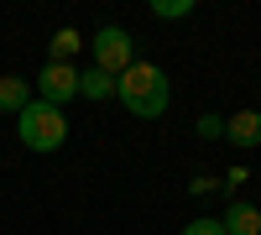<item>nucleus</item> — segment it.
<instances>
[{"label": "nucleus", "mask_w": 261, "mask_h": 235, "mask_svg": "<svg viewBox=\"0 0 261 235\" xmlns=\"http://www.w3.org/2000/svg\"><path fill=\"white\" fill-rule=\"evenodd\" d=\"M115 99L125 105L136 120H162L172 105V84L157 63H130V68L115 79Z\"/></svg>", "instance_id": "obj_1"}, {"label": "nucleus", "mask_w": 261, "mask_h": 235, "mask_svg": "<svg viewBox=\"0 0 261 235\" xmlns=\"http://www.w3.org/2000/svg\"><path fill=\"white\" fill-rule=\"evenodd\" d=\"M16 136H21V146H27V152H58V146L68 141V120H63L58 105L32 99L27 110L16 115Z\"/></svg>", "instance_id": "obj_2"}, {"label": "nucleus", "mask_w": 261, "mask_h": 235, "mask_svg": "<svg viewBox=\"0 0 261 235\" xmlns=\"http://www.w3.org/2000/svg\"><path fill=\"white\" fill-rule=\"evenodd\" d=\"M89 53H94V68H99V73L120 79L130 63H136V42H130L125 27H99V32L89 37Z\"/></svg>", "instance_id": "obj_3"}, {"label": "nucleus", "mask_w": 261, "mask_h": 235, "mask_svg": "<svg viewBox=\"0 0 261 235\" xmlns=\"http://www.w3.org/2000/svg\"><path fill=\"white\" fill-rule=\"evenodd\" d=\"M32 94H37L42 105H58V110H63L68 99H79V68H73V63H42Z\"/></svg>", "instance_id": "obj_4"}, {"label": "nucleus", "mask_w": 261, "mask_h": 235, "mask_svg": "<svg viewBox=\"0 0 261 235\" xmlns=\"http://www.w3.org/2000/svg\"><path fill=\"white\" fill-rule=\"evenodd\" d=\"M220 230L225 235H261V209L246 204V199H230L225 215H220Z\"/></svg>", "instance_id": "obj_5"}, {"label": "nucleus", "mask_w": 261, "mask_h": 235, "mask_svg": "<svg viewBox=\"0 0 261 235\" xmlns=\"http://www.w3.org/2000/svg\"><path fill=\"white\" fill-rule=\"evenodd\" d=\"M225 141L230 146H261V110H235L230 120H225Z\"/></svg>", "instance_id": "obj_6"}, {"label": "nucleus", "mask_w": 261, "mask_h": 235, "mask_svg": "<svg viewBox=\"0 0 261 235\" xmlns=\"http://www.w3.org/2000/svg\"><path fill=\"white\" fill-rule=\"evenodd\" d=\"M32 99H37V94H32V84H27V79H16V73L0 79V110H6V115H21Z\"/></svg>", "instance_id": "obj_7"}, {"label": "nucleus", "mask_w": 261, "mask_h": 235, "mask_svg": "<svg viewBox=\"0 0 261 235\" xmlns=\"http://www.w3.org/2000/svg\"><path fill=\"white\" fill-rule=\"evenodd\" d=\"M84 47V37L73 32V27H58L53 32V42H47V63H73V53Z\"/></svg>", "instance_id": "obj_8"}, {"label": "nucleus", "mask_w": 261, "mask_h": 235, "mask_svg": "<svg viewBox=\"0 0 261 235\" xmlns=\"http://www.w3.org/2000/svg\"><path fill=\"white\" fill-rule=\"evenodd\" d=\"M79 94L84 99H115V79L99 73V68H84L79 73Z\"/></svg>", "instance_id": "obj_9"}, {"label": "nucleus", "mask_w": 261, "mask_h": 235, "mask_svg": "<svg viewBox=\"0 0 261 235\" xmlns=\"http://www.w3.org/2000/svg\"><path fill=\"white\" fill-rule=\"evenodd\" d=\"M151 16L157 21H183V16H193V0H151Z\"/></svg>", "instance_id": "obj_10"}, {"label": "nucleus", "mask_w": 261, "mask_h": 235, "mask_svg": "<svg viewBox=\"0 0 261 235\" xmlns=\"http://www.w3.org/2000/svg\"><path fill=\"white\" fill-rule=\"evenodd\" d=\"M183 235H225V230H220V215H199L183 225Z\"/></svg>", "instance_id": "obj_11"}, {"label": "nucleus", "mask_w": 261, "mask_h": 235, "mask_svg": "<svg viewBox=\"0 0 261 235\" xmlns=\"http://www.w3.org/2000/svg\"><path fill=\"white\" fill-rule=\"evenodd\" d=\"M199 136H204V141H220V136H225V120H220V115H199Z\"/></svg>", "instance_id": "obj_12"}]
</instances>
